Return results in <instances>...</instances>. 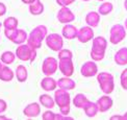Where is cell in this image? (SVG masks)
Listing matches in <instances>:
<instances>
[{"mask_svg": "<svg viewBox=\"0 0 127 120\" xmlns=\"http://www.w3.org/2000/svg\"><path fill=\"white\" fill-rule=\"evenodd\" d=\"M96 103H97V107H98L99 112L104 113V112H107L108 110L113 107L114 101H113V99L107 95V94H105V95L101 96V97L98 99Z\"/></svg>", "mask_w": 127, "mask_h": 120, "instance_id": "obj_14", "label": "cell"}, {"mask_svg": "<svg viewBox=\"0 0 127 120\" xmlns=\"http://www.w3.org/2000/svg\"><path fill=\"white\" fill-rule=\"evenodd\" d=\"M54 117H55V114L52 111H46L42 115V118L44 120H54Z\"/></svg>", "mask_w": 127, "mask_h": 120, "instance_id": "obj_31", "label": "cell"}, {"mask_svg": "<svg viewBox=\"0 0 127 120\" xmlns=\"http://www.w3.org/2000/svg\"><path fill=\"white\" fill-rule=\"evenodd\" d=\"M107 47V41L104 37H96L93 39V45L91 50V57L93 61H102L105 55V50Z\"/></svg>", "mask_w": 127, "mask_h": 120, "instance_id": "obj_2", "label": "cell"}, {"mask_svg": "<svg viewBox=\"0 0 127 120\" xmlns=\"http://www.w3.org/2000/svg\"><path fill=\"white\" fill-rule=\"evenodd\" d=\"M60 110H61V113L63 115H69V113H70V106L60 108Z\"/></svg>", "mask_w": 127, "mask_h": 120, "instance_id": "obj_36", "label": "cell"}, {"mask_svg": "<svg viewBox=\"0 0 127 120\" xmlns=\"http://www.w3.org/2000/svg\"><path fill=\"white\" fill-rule=\"evenodd\" d=\"M115 62L117 65L124 66L127 65V47L119 49L115 54Z\"/></svg>", "mask_w": 127, "mask_h": 120, "instance_id": "obj_18", "label": "cell"}, {"mask_svg": "<svg viewBox=\"0 0 127 120\" xmlns=\"http://www.w3.org/2000/svg\"><path fill=\"white\" fill-rule=\"evenodd\" d=\"M64 119H68V120H73V117H68L67 115H63L61 114H55L54 120H64Z\"/></svg>", "mask_w": 127, "mask_h": 120, "instance_id": "obj_33", "label": "cell"}, {"mask_svg": "<svg viewBox=\"0 0 127 120\" xmlns=\"http://www.w3.org/2000/svg\"><path fill=\"white\" fill-rule=\"evenodd\" d=\"M5 13H6V5L3 2H0V17L5 15Z\"/></svg>", "mask_w": 127, "mask_h": 120, "instance_id": "obj_35", "label": "cell"}, {"mask_svg": "<svg viewBox=\"0 0 127 120\" xmlns=\"http://www.w3.org/2000/svg\"><path fill=\"white\" fill-rule=\"evenodd\" d=\"M73 2H75V0H56V3L60 6H68V5L72 4Z\"/></svg>", "mask_w": 127, "mask_h": 120, "instance_id": "obj_32", "label": "cell"}, {"mask_svg": "<svg viewBox=\"0 0 127 120\" xmlns=\"http://www.w3.org/2000/svg\"><path fill=\"white\" fill-rule=\"evenodd\" d=\"M59 69V62L55 60V57L48 56L44 60L42 64V71H43L45 76H51Z\"/></svg>", "mask_w": 127, "mask_h": 120, "instance_id": "obj_7", "label": "cell"}, {"mask_svg": "<svg viewBox=\"0 0 127 120\" xmlns=\"http://www.w3.org/2000/svg\"><path fill=\"white\" fill-rule=\"evenodd\" d=\"M126 77H127V68H126V69H124V70H123V72L121 73L120 80H121V78H126Z\"/></svg>", "mask_w": 127, "mask_h": 120, "instance_id": "obj_38", "label": "cell"}, {"mask_svg": "<svg viewBox=\"0 0 127 120\" xmlns=\"http://www.w3.org/2000/svg\"><path fill=\"white\" fill-rule=\"evenodd\" d=\"M114 9V5L110 2H103L98 8V13L100 14V16H107L108 14H110Z\"/></svg>", "mask_w": 127, "mask_h": 120, "instance_id": "obj_29", "label": "cell"}, {"mask_svg": "<svg viewBox=\"0 0 127 120\" xmlns=\"http://www.w3.org/2000/svg\"><path fill=\"white\" fill-rule=\"evenodd\" d=\"M35 1V0H22V2L23 3H25V4H31V3H32V2H34Z\"/></svg>", "mask_w": 127, "mask_h": 120, "instance_id": "obj_39", "label": "cell"}, {"mask_svg": "<svg viewBox=\"0 0 127 120\" xmlns=\"http://www.w3.org/2000/svg\"><path fill=\"white\" fill-rule=\"evenodd\" d=\"M40 113H41V107L38 102H31L27 104L23 110V114L27 118H34L39 116Z\"/></svg>", "mask_w": 127, "mask_h": 120, "instance_id": "obj_13", "label": "cell"}, {"mask_svg": "<svg viewBox=\"0 0 127 120\" xmlns=\"http://www.w3.org/2000/svg\"><path fill=\"white\" fill-rule=\"evenodd\" d=\"M81 75L84 77H93L96 76L98 73V66L96 65V63L93 61L86 62L82 65L81 69H80Z\"/></svg>", "mask_w": 127, "mask_h": 120, "instance_id": "obj_10", "label": "cell"}, {"mask_svg": "<svg viewBox=\"0 0 127 120\" xmlns=\"http://www.w3.org/2000/svg\"><path fill=\"white\" fill-rule=\"evenodd\" d=\"M82 1H90V0H82Z\"/></svg>", "mask_w": 127, "mask_h": 120, "instance_id": "obj_48", "label": "cell"}, {"mask_svg": "<svg viewBox=\"0 0 127 120\" xmlns=\"http://www.w3.org/2000/svg\"><path fill=\"white\" fill-rule=\"evenodd\" d=\"M72 57H73V53H72L71 50L62 48L59 51V59L60 60H62V59H72Z\"/></svg>", "mask_w": 127, "mask_h": 120, "instance_id": "obj_30", "label": "cell"}, {"mask_svg": "<svg viewBox=\"0 0 127 120\" xmlns=\"http://www.w3.org/2000/svg\"><path fill=\"white\" fill-rule=\"evenodd\" d=\"M123 120H127V112L123 115Z\"/></svg>", "mask_w": 127, "mask_h": 120, "instance_id": "obj_41", "label": "cell"}, {"mask_svg": "<svg viewBox=\"0 0 127 120\" xmlns=\"http://www.w3.org/2000/svg\"><path fill=\"white\" fill-rule=\"evenodd\" d=\"M83 111L86 113V115L89 118H93L97 115V113L99 112L98 107H97V103L96 102H93V101H88L87 104L83 107Z\"/></svg>", "mask_w": 127, "mask_h": 120, "instance_id": "obj_20", "label": "cell"}, {"mask_svg": "<svg viewBox=\"0 0 127 120\" xmlns=\"http://www.w3.org/2000/svg\"><path fill=\"white\" fill-rule=\"evenodd\" d=\"M100 22V14L97 12H90L86 16V23L91 27H97Z\"/></svg>", "mask_w": 127, "mask_h": 120, "instance_id": "obj_19", "label": "cell"}, {"mask_svg": "<svg viewBox=\"0 0 127 120\" xmlns=\"http://www.w3.org/2000/svg\"><path fill=\"white\" fill-rule=\"evenodd\" d=\"M57 87L60 89H63V90L69 91V90H73V89L76 87V82L73 80H71L70 77L65 76L57 80Z\"/></svg>", "mask_w": 127, "mask_h": 120, "instance_id": "obj_16", "label": "cell"}, {"mask_svg": "<svg viewBox=\"0 0 127 120\" xmlns=\"http://www.w3.org/2000/svg\"><path fill=\"white\" fill-rule=\"evenodd\" d=\"M0 119H8V118L5 117V116H0Z\"/></svg>", "mask_w": 127, "mask_h": 120, "instance_id": "obj_45", "label": "cell"}, {"mask_svg": "<svg viewBox=\"0 0 127 120\" xmlns=\"http://www.w3.org/2000/svg\"><path fill=\"white\" fill-rule=\"evenodd\" d=\"M97 80L99 82V86L101 91L104 94H110L113 93L115 89V80L114 76L108 72H101L97 74Z\"/></svg>", "mask_w": 127, "mask_h": 120, "instance_id": "obj_3", "label": "cell"}, {"mask_svg": "<svg viewBox=\"0 0 127 120\" xmlns=\"http://www.w3.org/2000/svg\"><path fill=\"white\" fill-rule=\"evenodd\" d=\"M16 53L12 51H4L3 53L0 56V61H1L4 65H9V64H13L16 60Z\"/></svg>", "mask_w": 127, "mask_h": 120, "instance_id": "obj_26", "label": "cell"}, {"mask_svg": "<svg viewBox=\"0 0 127 120\" xmlns=\"http://www.w3.org/2000/svg\"><path fill=\"white\" fill-rule=\"evenodd\" d=\"M47 27L45 25H39L35 28L32 29V31L27 37V44L33 49H40L42 47V42L45 40L47 36Z\"/></svg>", "mask_w": 127, "mask_h": 120, "instance_id": "obj_1", "label": "cell"}, {"mask_svg": "<svg viewBox=\"0 0 127 120\" xmlns=\"http://www.w3.org/2000/svg\"><path fill=\"white\" fill-rule=\"evenodd\" d=\"M124 27H125V28L127 29V19L125 20V23H124Z\"/></svg>", "mask_w": 127, "mask_h": 120, "instance_id": "obj_44", "label": "cell"}, {"mask_svg": "<svg viewBox=\"0 0 127 120\" xmlns=\"http://www.w3.org/2000/svg\"><path fill=\"white\" fill-rule=\"evenodd\" d=\"M1 26H2V23H0V28H1Z\"/></svg>", "mask_w": 127, "mask_h": 120, "instance_id": "obj_47", "label": "cell"}, {"mask_svg": "<svg viewBox=\"0 0 127 120\" xmlns=\"http://www.w3.org/2000/svg\"><path fill=\"white\" fill-rule=\"evenodd\" d=\"M59 69L64 74V76L70 77L74 73V65L72 59H62L59 62Z\"/></svg>", "mask_w": 127, "mask_h": 120, "instance_id": "obj_11", "label": "cell"}, {"mask_svg": "<svg viewBox=\"0 0 127 120\" xmlns=\"http://www.w3.org/2000/svg\"><path fill=\"white\" fill-rule=\"evenodd\" d=\"M0 39H1V37H0Z\"/></svg>", "mask_w": 127, "mask_h": 120, "instance_id": "obj_49", "label": "cell"}, {"mask_svg": "<svg viewBox=\"0 0 127 120\" xmlns=\"http://www.w3.org/2000/svg\"><path fill=\"white\" fill-rule=\"evenodd\" d=\"M15 75L17 77L18 81L20 82H25L27 80V77H28V72H27V69L26 67L23 66V65H19L17 67V69L15 71Z\"/></svg>", "mask_w": 127, "mask_h": 120, "instance_id": "obj_22", "label": "cell"}, {"mask_svg": "<svg viewBox=\"0 0 127 120\" xmlns=\"http://www.w3.org/2000/svg\"><path fill=\"white\" fill-rule=\"evenodd\" d=\"M126 37V28L121 24H116L110 28L109 34V41L114 45L119 44L122 42Z\"/></svg>", "mask_w": 127, "mask_h": 120, "instance_id": "obj_5", "label": "cell"}, {"mask_svg": "<svg viewBox=\"0 0 127 120\" xmlns=\"http://www.w3.org/2000/svg\"><path fill=\"white\" fill-rule=\"evenodd\" d=\"M56 18L61 23L68 24V23H71L72 21H74L75 15L73 14V12L68 6H62V8L57 12Z\"/></svg>", "mask_w": 127, "mask_h": 120, "instance_id": "obj_9", "label": "cell"}, {"mask_svg": "<svg viewBox=\"0 0 127 120\" xmlns=\"http://www.w3.org/2000/svg\"><path fill=\"white\" fill-rule=\"evenodd\" d=\"M77 39L80 43H88L89 41L94 39V30L91 26H83L77 33Z\"/></svg>", "mask_w": 127, "mask_h": 120, "instance_id": "obj_12", "label": "cell"}, {"mask_svg": "<svg viewBox=\"0 0 127 120\" xmlns=\"http://www.w3.org/2000/svg\"><path fill=\"white\" fill-rule=\"evenodd\" d=\"M54 101L57 106H59V108L70 106L71 96H70V94H69L68 91L60 89V90H56L54 93Z\"/></svg>", "mask_w": 127, "mask_h": 120, "instance_id": "obj_8", "label": "cell"}, {"mask_svg": "<svg viewBox=\"0 0 127 120\" xmlns=\"http://www.w3.org/2000/svg\"><path fill=\"white\" fill-rule=\"evenodd\" d=\"M110 119H112V120H114V119H121V120H122L123 119V116H118V115H116V116L110 117Z\"/></svg>", "mask_w": 127, "mask_h": 120, "instance_id": "obj_40", "label": "cell"}, {"mask_svg": "<svg viewBox=\"0 0 127 120\" xmlns=\"http://www.w3.org/2000/svg\"><path fill=\"white\" fill-rule=\"evenodd\" d=\"M124 6H125V8L127 10V0H125V1H124Z\"/></svg>", "mask_w": 127, "mask_h": 120, "instance_id": "obj_43", "label": "cell"}, {"mask_svg": "<svg viewBox=\"0 0 127 120\" xmlns=\"http://www.w3.org/2000/svg\"><path fill=\"white\" fill-rule=\"evenodd\" d=\"M97 1H105V0H97Z\"/></svg>", "mask_w": 127, "mask_h": 120, "instance_id": "obj_46", "label": "cell"}, {"mask_svg": "<svg viewBox=\"0 0 127 120\" xmlns=\"http://www.w3.org/2000/svg\"><path fill=\"white\" fill-rule=\"evenodd\" d=\"M14 78V71L8 66L3 65L1 71H0V80L2 81H12Z\"/></svg>", "mask_w": 127, "mask_h": 120, "instance_id": "obj_23", "label": "cell"}, {"mask_svg": "<svg viewBox=\"0 0 127 120\" xmlns=\"http://www.w3.org/2000/svg\"><path fill=\"white\" fill-rule=\"evenodd\" d=\"M18 24H19L18 19L15 17H7L2 23V25L4 26V29H17Z\"/></svg>", "mask_w": 127, "mask_h": 120, "instance_id": "obj_28", "label": "cell"}, {"mask_svg": "<svg viewBox=\"0 0 127 120\" xmlns=\"http://www.w3.org/2000/svg\"><path fill=\"white\" fill-rule=\"evenodd\" d=\"M41 87L44 91H47V92L53 91L57 87V81L55 80H53L51 76H45L43 80H41Z\"/></svg>", "mask_w": 127, "mask_h": 120, "instance_id": "obj_17", "label": "cell"}, {"mask_svg": "<svg viewBox=\"0 0 127 120\" xmlns=\"http://www.w3.org/2000/svg\"><path fill=\"white\" fill-rule=\"evenodd\" d=\"M121 86L124 90L127 91V77L126 78H121Z\"/></svg>", "mask_w": 127, "mask_h": 120, "instance_id": "obj_37", "label": "cell"}, {"mask_svg": "<svg viewBox=\"0 0 127 120\" xmlns=\"http://www.w3.org/2000/svg\"><path fill=\"white\" fill-rule=\"evenodd\" d=\"M29 13L32 16H39L44 13V4L42 3L40 0H35L34 2H32L31 4H29L28 7Z\"/></svg>", "mask_w": 127, "mask_h": 120, "instance_id": "obj_21", "label": "cell"}, {"mask_svg": "<svg viewBox=\"0 0 127 120\" xmlns=\"http://www.w3.org/2000/svg\"><path fill=\"white\" fill-rule=\"evenodd\" d=\"M27 34H26V31L24 29H17V34H16L15 38L13 39V43L15 44H23L25 41H27Z\"/></svg>", "mask_w": 127, "mask_h": 120, "instance_id": "obj_27", "label": "cell"}, {"mask_svg": "<svg viewBox=\"0 0 127 120\" xmlns=\"http://www.w3.org/2000/svg\"><path fill=\"white\" fill-rule=\"evenodd\" d=\"M2 67H3V63L0 61V71H1V69H2Z\"/></svg>", "mask_w": 127, "mask_h": 120, "instance_id": "obj_42", "label": "cell"}, {"mask_svg": "<svg viewBox=\"0 0 127 120\" xmlns=\"http://www.w3.org/2000/svg\"><path fill=\"white\" fill-rule=\"evenodd\" d=\"M88 101H89V99L82 93L76 94L75 97L73 98V104H74V107H76L78 109H83V107L86 106Z\"/></svg>", "mask_w": 127, "mask_h": 120, "instance_id": "obj_25", "label": "cell"}, {"mask_svg": "<svg viewBox=\"0 0 127 120\" xmlns=\"http://www.w3.org/2000/svg\"><path fill=\"white\" fill-rule=\"evenodd\" d=\"M39 101L43 107H45L46 109H52L54 108L55 101L54 99L52 98L50 95H47V94H42L39 98Z\"/></svg>", "mask_w": 127, "mask_h": 120, "instance_id": "obj_24", "label": "cell"}, {"mask_svg": "<svg viewBox=\"0 0 127 120\" xmlns=\"http://www.w3.org/2000/svg\"><path fill=\"white\" fill-rule=\"evenodd\" d=\"M16 56L20 61H30L33 62L36 57V49H33L28 44H20L18 48L16 49Z\"/></svg>", "mask_w": 127, "mask_h": 120, "instance_id": "obj_4", "label": "cell"}, {"mask_svg": "<svg viewBox=\"0 0 127 120\" xmlns=\"http://www.w3.org/2000/svg\"><path fill=\"white\" fill-rule=\"evenodd\" d=\"M77 33H78V29L75 27V26L68 23V24H66V25L63 27L62 36H63L65 39L73 40V39L77 38Z\"/></svg>", "mask_w": 127, "mask_h": 120, "instance_id": "obj_15", "label": "cell"}, {"mask_svg": "<svg viewBox=\"0 0 127 120\" xmlns=\"http://www.w3.org/2000/svg\"><path fill=\"white\" fill-rule=\"evenodd\" d=\"M6 109H7V103L3 99H0V114L4 113L6 111Z\"/></svg>", "mask_w": 127, "mask_h": 120, "instance_id": "obj_34", "label": "cell"}, {"mask_svg": "<svg viewBox=\"0 0 127 120\" xmlns=\"http://www.w3.org/2000/svg\"><path fill=\"white\" fill-rule=\"evenodd\" d=\"M46 45L52 51H60L64 47V39L63 36L59 34H50L45 38Z\"/></svg>", "mask_w": 127, "mask_h": 120, "instance_id": "obj_6", "label": "cell"}]
</instances>
